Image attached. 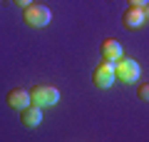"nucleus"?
Masks as SVG:
<instances>
[{"label":"nucleus","instance_id":"obj_1","mask_svg":"<svg viewBox=\"0 0 149 142\" xmlns=\"http://www.w3.org/2000/svg\"><path fill=\"white\" fill-rule=\"evenodd\" d=\"M92 80H95V85H97V87H102V90L112 87L114 80H117V63L102 58V63L97 65V70L92 72Z\"/></svg>","mask_w":149,"mask_h":142},{"label":"nucleus","instance_id":"obj_2","mask_svg":"<svg viewBox=\"0 0 149 142\" xmlns=\"http://www.w3.org/2000/svg\"><path fill=\"white\" fill-rule=\"evenodd\" d=\"M50 20H52V13H50L47 5H27L25 8V22L30 27H47Z\"/></svg>","mask_w":149,"mask_h":142},{"label":"nucleus","instance_id":"obj_3","mask_svg":"<svg viewBox=\"0 0 149 142\" xmlns=\"http://www.w3.org/2000/svg\"><path fill=\"white\" fill-rule=\"evenodd\" d=\"M30 95H32V102L40 107H55L60 102V90L55 85H37Z\"/></svg>","mask_w":149,"mask_h":142},{"label":"nucleus","instance_id":"obj_4","mask_svg":"<svg viewBox=\"0 0 149 142\" xmlns=\"http://www.w3.org/2000/svg\"><path fill=\"white\" fill-rule=\"evenodd\" d=\"M139 75H142V67H139L137 60H129V58H119L117 60V80L132 85V82L139 80Z\"/></svg>","mask_w":149,"mask_h":142},{"label":"nucleus","instance_id":"obj_5","mask_svg":"<svg viewBox=\"0 0 149 142\" xmlns=\"http://www.w3.org/2000/svg\"><path fill=\"white\" fill-rule=\"evenodd\" d=\"M144 20H147L144 10H142V8H132V5H129L127 13L122 15V22H124V27H127V30H139V27L144 25Z\"/></svg>","mask_w":149,"mask_h":142},{"label":"nucleus","instance_id":"obj_6","mask_svg":"<svg viewBox=\"0 0 149 142\" xmlns=\"http://www.w3.org/2000/svg\"><path fill=\"white\" fill-rule=\"evenodd\" d=\"M20 120H22V125L25 127H30V130H35L40 122H42V107L40 105H27L25 110H22V115H20Z\"/></svg>","mask_w":149,"mask_h":142},{"label":"nucleus","instance_id":"obj_7","mask_svg":"<svg viewBox=\"0 0 149 142\" xmlns=\"http://www.w3.org/2000/svg\"><path fill=\"white\" fill-rule=\"evenodd\" d=\"M8 105L22 112L27 105H32V95L27 90H13V92H8Z\"/></svg>","mask_w":149,"mask_h":142},{"label":"nucleus","instance_id":"obj_8","mask_svg":"<svg viewBox=\"0 0 149 142\" xmlns=\"http://www.w3.org/2000/svg\"><path fill=\"white\" fill-rule=\"evenodd\" d=\"M102 58H104V60H112V63H117L119 58H124V55H122V45H119V40L109 37V40L102 42Z\"/></svg>","mask_w":149,"mask_h":142},{"label":"nucleus","instance_id":"obj_9","mask_svg":"<svg viewBox=\"0 0 149 142\" xmlns=\"http://www.w3.org/2000/svg\"><path fill=\"white\" fill-rule=\"evenodd\" d=\"M137 95H139V100H144V102H149V82H147V85H142V87L137 90Z\"/></svg>","mask_w":149,"mask_h":142},{"label":"nucleus","instance_id":"obj_10","mask_svg":"<svg viewBox=\"0 0 149 142\" xmlns=\"http://www.w3.org/2000/svg\"><path fill=\"white\" fill-rule=\"evenodd\" d=\"M127 3H129L132 8H144V5L149 3V0H127Z\"/></svg>","mask_w":149,"mask_h":142},{"label":"nucleus","instance_id":"obj_11","mask_svg":"<svg viewBox=\"0 0 149 142\" xmlns=\"http://www.w3.org/2000/svg\"><path fill=\"white\" fill-rule=\"evenodd\" d=\"M15 5L17 8H27V5H32V0H15Z\"/></svg>","mask_w":149,"mask_h":142},{"label":"nucleus","instance_id":"obj_12","mask_svg":"<svg viewBox=\"0 0 149 142\" xmlns=\"http://www.w3.org/2000/svg\"><path fill=\"white\" fill-rule=\"evenodd\" d=\"M142 10H144V15H147V18H149V3H147V5H144V8H142Z\"/></svg>","mask_w":149,"mask_h":142}]
</instances>
